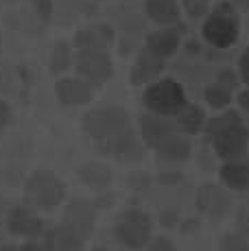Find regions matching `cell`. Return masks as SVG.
Wrapping results in <instances>:
<instances>
[{
	"label": "cell",
	"mask_w": 249,
	"mask_h": 251,
	"mask_svg": "<svg viewBox=\"0 0 249 251\" xmlns=\"http://www.w3.org/2000/svg\"><path fill=\"white\" fill-rule=\"evenodd\" d=\"M184 9L190 18H203L210 13V0H184Z\"/></svg>",
	"instance_id": "d4e9b609"
},
{
	"label": "cell",
	"mask_w": 249,
	"mask_h": 251,
	"mask_svg": "<svg viewBox=\"0 0 249 251\" xmlns=\"http://www.w3.org/2000/svg\"><path fill=\"white\" fill-rule=\"evenodd\" d=\"M149 251H177V249L169 238H164V236H155V238L149 240Z\"/></svg>",
	"instance_id": "83f0119b"
},
{
	"label": "cell",
	"mask_w": 249,
	"mask_h": 251,
	"mask_svg": "<svg viewBox=\"0 0 249 251\" xmlns=\"http://www.w3.org/2000/svg\"><path fill=\"white\" fill-rule=\"evenodd\" d=\"M76 173H79V179L85 183L88 188H92V190H105V188L112 183V171H109V166H105V164H99V162H85L81 164L79 168H76Z\"/></svg>",
	"instance_id": "d6986e66"
},
{
	"label": "cell",
	"mask_w": 249,
	"mask_h": 251,
	"mask_svg": "<svg viewBox=\"0 0 249 251\" xmlns=\"http://www.w3.org/2000/svg\"><path fill=\"white\" fill-rule=\"evenodd\" d=\"M73 48L70 44H66V42H59V44H55L52 48V55H50V70L55 72V75H59V72H66L73 66Z\"/></svg>",
	"instance_id": "603a6c76"
},
{
	"label": "cell",
	"mask_w": 249,
	"mask_h": 251,
	"mask_svg": "<svg viewBox=\"0 0 249 251\" xmlns=\"http://www.w3.org/2000/svg\"><path fill=\"white\" fill-rule=\"evenodd\" d=\"M175 219H177V214L175 212H162V223L166 225V227H169V225H175Z\"/></svg>",
	"instance_id": "d6a6232c"
},
{
	"label": "cell",
	"mask_w": 249,
	"mask_h": 251,
	"mask_svg": "<svg viewBox=\"0 0 249 251\" xmlns=\"http://www.w3.org/2000/svg\"><path fill=\"white\" fill-rule=\"evenodd\" d=\"M221 251H249V247L245 240L238 238V236H227L221 243Z\"/></svg>",
	"instance_id": "484cf974"
},
{
	"label": "cell",
	"mask_w": 249,
	"mask_h": 251,
	"mask_svg": "<svg viewBox=\"0 0 249 251\" xmlns=\"http://www.w3.org/2000/svg\"><path fill=\"white\" fill-rule=\"evenodd\" d=\"M142 103L149 109V114L171 118V116L179 114L188 100H186V92L181 83H177L175 79H157L155 83H151L145 90Z\"/></svg>",
	"instance_id": "3957f363"
},
{
	"label": "cell",
	"mask_w": 249,
	"mask_h": 251,
	"mask_svg": "<svg viewBox=\"0 0 249 251\" xmlns=\"http://www.w3.org/2000/svg\"><path fill=\"white\" fill-rule=\"evenodd\" d=\"M44 251H83V240L61 225L49 234Z\"/></svg>",
	"instance_id": "ffe728a7"
},
{
	"label": "cell",
	"mask_w": 249,
	"mask_h": 251,
	"mask_svg": "<svg viewBox=\"0 0 249 251\" xmlns=\"http://www.w3.org/2000/svg\"><path fill=\"white\" fill-rule=\"evenodd\" d=\"M9 229L16 236H25V238H35L44 231V223L42 219L28 207H13L11 214H9Z\"/></svg>",
	"instance_id": "9a60e30c"
},
{
	"label": "cell",
	"mask_w": 249,
	"mask_h": 251,
	"mask_svg": "<svg viewBox=\"0 0 249 251\" xmlns=\"http://www.w3.org/2000/svg\"><path fill=\"white\" fill-rule=\"evenodd\" d=\"M162 70H164V59L151 55L149 50H142L131 68V83L133 85H147V83L151 85L157 81Z\"/></svg>",
	"instance_id": "2e32d148"
},
{
	"label": "cell",
	"mask_w": 249,
	"mask_h": 251,
	"mask_svg": "<svg viewBox=\"0 0 249 251\" xmlns=\"http://www.w3.org/2000/svg\"><path fill=\"white\" fill-rule=\"evenodd\" d=\"M229 205H232V199H229V195L223 188L214 186V183H205V186L199 188L197 207L205 216H210V219H214V221L223 219L229 212Z\"/></svg>",
	"instance_id": "30bf717a"
},
{
	"label": "cell",
	"mask_w": 249,
	"mask_h": 251,
	"mask_svg": "<svg viewBox=\"0 0 249 251\" xmlns=\"http://www.w3.org/2000/svg\"><path fill=\"white\" fill-rule=\"evenodd\" d=\"M238 75H241V79L249 85V46L243 50L241 59H238Z\"/></svg>",
	"instance_id": "f546056e"
},
{
	"label": "cell",
	"mask_w": 249,
	"mask_h": 251,
	"mask_svg": "<svg viewBox=\"0 0 249 251\" xmlns=\"http://www.w3.org/2000/svg\"><path fill=\"white\" fill-rule=\"evenodd\" d=\"M55 96L64 107H79L92 100V88L81 79H59L55 83Z\"/></svg>",
	"instance_id": "8fae6325"
},
{
	"label": "cell",
	"mask_w": 249,
	"mask_h": 251,
	"mask_svg": "<svg viewBox=\"0 0 249 251\" xmlns=\"http://www.w3.org/2000/svg\"><path fill=\"white\" fill-rule=\"evenodd\" d=\"M129 129V116L121 107H99L83 116V131L97 142L121 136Z\"/></svg>",
	"instance_id": "5b68a950"
},
{
	"label": "cell",
	"mask_w": 249,
	"mask_h": 251,
	"mask_svg": "<svg viewBox=\"0 0 249 251\" xmlns=\"http://www.w3.org/2000/svg\"><path fill=\"white\" fill-rule=\"evenodd\" d=\"M217 85H221L223 90L232 92L238 85V76L234 75V72H229V70H223L221 75H219V79H217Z\"/></svg>",
	"instance_id": "4316f807"
},
{
	"label": "cell",
	"mask_w": 249,
	"mask_h": 251,
	"mask_svg": "<svg viewBox=\"0 0 249 251\" xmlns=\"http://www.w3.org/2000/svg\"><path fill=\"white\" fill-rule=\"evenodd\" d=\"M177 118V129L186 136H193V133H199L201 129L205 127V114L203 109L197 107L193 103H186V107L181 109L179 114L175 116Z\"/></svg>",
	"instance_id": "44dd1931"
},
{
	"label": "cell",
	"mask_w": 249,
	"mask_h": 251,
	"mask_svg": "<svg viewBox=\"0 0 249 251\" xmlns=\"http://www.w3.org/2000/svg\"><path fill=\"white\" fill-rule=\"evenodd\" d=\"M179 28L175 26H162L160 31H153L149 37H147L145 50H149L151 55L160 57V59H166V57L175 55L177 48H179Z\"/></svg>",
	"instance_id": "5bb4252c"
},
{
	"label": "cell",
	"mask_w": 249,
	"mask_h": 251,
	"mask_svg": "<svg viewBox=\"0 0 249 251\" xmlns=\"http://www.w3.org/2000/svg\"><path fill=\"white\" fill-rule=\"evenodd\" d=\"M33 7H35L37 16L42 20H50L52 18V0H33Z\"/></svg>",
	"instance_id": "f1b7e54d"
},
{
	"label": "cell",
	"mask_w": 249,
	"mask_h": 251,
	"mask_svg": "<svg viewBox=\"0 0 249 251\" xmlns=\"http://www.w3.org/2000/svg\"><path fill=\"white\" fill-rule=\"evenodd\" d=\"M64 227H68L81 240L90 238L94 229V207L88 201H81V199L70 201L64 212Z\"/></svg>",
	"instance_id": "9c48e42d"
},
{
	"label": "cell",
	"mask_w": 249,
	"mask_h": 251,
	"mask_svg": "<svg viewBox=\"0 0 249 251\" xmlns=\"http://www.w3.org/2000/svg\"><path fill=\"white\" fill-rule=\"evenodd\" d=\"M140 133H142V140H145L147 147L160 151V149H164L175 136H179L181 131L169 118H162V116H155V114H145L140 118Z\"/></svg>",
	"instance_id": "ba28073f"
},
{
	"label": "cell",
	"mask_w": 249,
	"mask_h": 251,
	"mask_svg": "<svg viewBox=\"0 0 249 251\" xmlns=\"http://www.w3.org/2000/svg\"><path fill=\"white\" fill-rule=\"evenodd\" d=\"M205 131L210 133L212 149L221 160L234 162L241 160L249 144V129L243 125L241 116L232 109L214 116L205 123Z\"/></svg>",
	"instance_id": "6da1fadb"
},
{
	"label": "cell",
	"mask_w": 249,
	"mask_h": 251,
	"mask_svg": "<svg viewBox=\"0 0 249 251\" xmlns=\"http://www.w3.org/2000/svg\"><path fill=\"white\" fill-rule=\"evenodd\" d=\"M151 216L142 210H127L118 219L116 223V238L121 240L124 247L129 249H140L145 245H149L151 240Z\"/></svg>",
	"instance_id": "8992f818"
},
{
	"label": "cell",
	"mask_w": 249,
	"mask_h": 251,
	"mask_svg": "<svg viewBox=\"0 0 249 251\" xmlns=\"http://www.w3.org/2000/svg\"><path fill=\"white\" fill-rule=\"evenodd\" d=\"M238 103H241L243 109H247V112H249V88L238 92Z\"/></svg>",
	"instance_id": "1f68e13d"
},
{
	"label": "cell",
	"mask_w": 249,
	"mask_h": 251,
	"mask_svg": "<svg viewBox=\"0 0 249 251\" xmlns=\"http://www.w3.org/2000/svg\"><path fill=\"white\" fill-rule=\"evenodd\" d=\"M145 11L160 26H173L179 20V2L177 0H145Z\"/></svg>",
	"instance_id": "e0dca14e"
},
{
	"label": "cell",
	"mask_w": 249,
	"mask_h": 251,
	"mask_svg": "<svg viewBox=\"0 0 249 251\" xmlns=\"http://www.w3.org/2000/svg\"><path fill=\"white\" fill-rule=\"evenodd\" d=\"M25 199L35 207H57L66 199V186L52 171H35L25 183Z\"/></svg>",
	"instance_id": "277c9868"
},
{
	"label": "cell",
	"mask_w": 249,
	"mask_h": 251,
	"mask_svg": "<svg viewBox=\"0 0 249 251\" xmlns=\"http://www.w3.org/2000/svg\"><path fill=\"white\" fill-rule=\"evenodd\" d=\"M75 68L79 79L85 81L90 88L107 83L114 72L107 50H79L75 57Z\"/></svg>",
	"instance_id": "52a82bcc"
},
{
	"label": "cell",
	"mask_w": 249,
	"mask_h": 251,
	"mask_svg": "<svg viewBox=\"0 0 249 251\" xmlns=\"http://www.w3.org/2000/svg\"><path fill=\"white\" fill-rule=\"evenodd\" d=\"M203 94H205V100H208L214 109H225L229 105V100H232V92L223 90L221 85H217V83L205 88Z\"/></svg>",
	"instance_id": "cb8c5ba5"
},
{
	"label": "cell",
	"mask_w": 249,
	"mask_h": 251,
	"mask_svg": "<svg viewBox=\"0 0 249 251\" xmlns=\"http://www.w3.org/2000/svg\"><path fill=\"white\" fill-rule=\"evenodd\" d=\"M157 153L169 162H184V160L190 157V140L179 133V136H175L164 149H160Z\"/></svg>",
	"instance_id": "7402d4cb"
},
{
	"label": "cell",
	"mask_w": 249,
	"mask_h": 251,
	"mask_svg": "<svg viewBox=\"0 0 249 251\" xmlns=\"http://www.w3.org/2000/svg\"><path fill=\"white\" fill-rule=\"evenodd\" d=\"M18 251H44V247H40L37 243H26V245H22Z\"/></svg>",
	"instance_id": "836d02e7"
},
{
	"label": "cell",
	"mask_w": 249,
	"mask_h": 251,
	"mask_svg": "<svg viewBox=\"0 0 249 251\" xmlns=\"http://www.w3.org/2000/svg\"><path fill=\"white\" fill-rule=\"evenodd\" d=\"M238 31H241L238 11L229 2H219L205 16L203 26H201L203 40L214 48H229L238 40Z\"/></svg>",
	"instance_id": "7a4b0ae2"
},
{
	"label": "cell",
	"mask_w": 249,
	"mask_h": 251,
	"mask_svg": "<svg viewBox=\"0 0 249 251\" xmlns=\"http://www.w3.org/2000/svg\"><path fill=\"white\" fill-rule=\"evenodd\" d=\"M100 149H103L107 155L116 157L121 162H136L142 157V144L138 142V138L131 133V129H127L121 136L107 140V142H100Z\"/></svg>",
	"instance_id": "7c38bea8"
},
{
	"label": "cell",
	"mask_w": 249,
	"mask_h": 251,
	"mask_svg": "<svg viewBox=\"0 0 249 251\" xmlns=\"http://www.w3.org/2000/svg\"><path fill=\"white\" fill-rule=\"evenodd\" d=\"M221 181L229 190L236 192H247L249 190V164L243 160H234V162H225L219 171Z\"/></svg>",
	"instance_id": "ac0fdd59"
},
{
	"label": "cell",
	"mask_w": 249,
	"mask_h": 251,
	"mask_svg": "<svg viewBox=\"0 0 249 251\" xmlns=\"http://www.w3.org/2000/svg\"><path fill=\"white\" fill-rule=\"evenodd\" d=\"M114 40V31L107 24H94L76 31L73 46L79 50H107V44Z\"/></svg>",
	"instance_id": "4fadbf2b"
},
{
	"label": "cell",
	"mask_w": 249,
	"mask_h": 251,
	"mask_svg": "<svg viewBox=\"0 0 249 251\" xmlns=\"http://www.w3.org/2000/svg\"><path fill=\"white\" fill-rule=\"evenodd\" d=\"M11 120V107L7 105V100L0 99V129H4Z\"/></svg>",
	"instance_id": "4dcf8cb0"
},
{
	"label": "cell",
	"mask_w": 249,
	"mask_h": 251,
	"mask_svg": "<svg viewBox=\"0 0 249 251\" xmlns=\"http://www.w3.org/2000/svg\"><path fill=\"white\" fill-rule=\"evenodd\" d=\"M2 251H18V249H16V247H4Z\"/></svg>",
	"instance_id": "e575fe53"
}]
</instances>
